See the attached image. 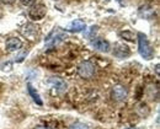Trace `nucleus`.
<instances>
[{
    "instance_id": "f257e3e1",
    "label": "nucleus",
    "mask_w": 160,
    "mask_h": 129,
    "mask_svg": "<svg viewBox=\"0 0 160 129\" xmlns=\"http://www.w3.org/2000/svg\"><path fill=\"white\" fill-rule=\"evenodd\" d=\"M138 37V50H139V54L147 60H150L153 57H154V50L152 48V45L149 44L148 40H147V36L143 35L142 32H139L137 35Z\"/></svg>"
},
{
    "instance_id": "f03ea898",
    "label": "nucleus",
    "mask_w": 160,
    "mask_h": 129,
    "mask_svg": "<svg viewBox=\"0 0 160 129\" xmlns=\"http://www.w3.org/2000/svg\"><path fill=\"white\" fill-rule=\"evenodd\" d=\"M78 74L82 79H91L94 76V74H95V66L89 60L82 62L78 66Z\"/></svg>"
},
{
    "instance_id": "7ed1b4c3",
    "label": "nucleus",
    "mask_w": 160,
    "mask_h": 129,
    "mask_svg": "<svg viewBox=\"0 0 160 129\" xmlns=\"http://www.w3.org/2000/svg\"><path fill=\"white\" fill-rule=\"evenodd\" d=\"M64 36H65V35H64L60 30H56V28H54V30L47 36V38H46L44 43H46L47 47H52V45L57 44L59 41H62V40L64 38Z\"/></svg>"
},
{
    "instance_id": "20e7f679",
    "label": "nucleus",
    "mask_w": 160,
    "mask_h": 129,
    "mask_svg": "<svg viewBox=\"0 0 160 129\" xmlns=\"http://www.w3.org/2000/svg\"><path fill=\"white\" fill-rule=\"evenodd\" d=\"M46 14H47V7L44 6V5H42V4H38V5H35L31 10H30V12H28V15H30V17L32 19V20H42L44 16H46Z\"/></svg>"
},
{
    "instance_id": "39448f33",
    "label": "nucleus",
    "mask_w": 160,
    "mask_h": 129,
    "mask_svg": "<svg viewBox=\"0 0 160 129\" xmlns=\"http://www.w3.org/2000/svg\"><path fill=\"white\" fill-rule=\"evenodd\" d=\"M127 97V90L124 86H115L112 88V98L115 101H123Z\"/></svg>"
},
{
    "instance_id": "423d86ee",
    "label": "nucleus",
    "mask_w": 160,
    "mask_h": 129,
    "mask_svg": "<svg viewBox=\"0 0 160 129\" xmlns=\"http://www.w3.org/2000/svg\"><path fill=\"white\" fill-rule=\"evenodd\" d=\"M84 30H86V25L81 20H74L73 22H70L68 25V27H67V31H70V32H81Z\"/></svg>"
},
{
    "instance_id": "0eeeda50",
    "label": "nucleus",
    "mask_w": 160,
    "mask_h": 129,
    "mask_svg": "<svg viewBox=\"0 0 160 129\" xmlns=\"http://www.w3.org/2000/svg\"><path fill=\"white\" fill-rule=\"evenodd\" d=\"M21 45H22V42L19 38H15V37H11L6 41V49L9 52H15V50L20 49Z\"/></svg>"
},
{
    "instance_id": "6e6552de",
    "label": "nucleus",
    "mask_w": 160,
    "mask_h": 129,
    "mask_svg": "<svg viewBox=\"0 0 160 129\" xmlns=\"http://www.w3.org/2000/svg\"><path fill=\"white\" fill-rule=\"evenodd\" d=\"M94 48H96L100 52H108L110 50V43L102 38H96L95 41H92Z\"/></svg>"
},
{
    "instance_id": "1a4fd4ad",
    "label": "nucleus",
    "mask_w": 160,
    "mask_h": 129,
    "mask_svg": "<svg viewBox=\"0 0 160 129\" xmlns=\"http://www.w3.org/2000/svg\"><path fill=\"white\" fill-rule=\"evenodd\" d=\"M113 54H115L116 57H118V58H124V57H128V55L131 54V52H129V48H128L127 45H124V44H118V45L116 47V49L113 50Z\"/></svg>"
},
{
    "instance_id": "9d476101",
    "label": "nucleus",
    "mask_w": 160,
    "mask_h": 129,
    "mask_svg": "<svg viewBox=\"0 0 160 129\" xmlns=\"http://www.w3.org/2000/svg\"><path fill=\"white\" fill-rule=\"evenodd\" d=\"M49 83L53 84V86H54L59 92L64 91V90L67 88V84H65V83L63 81V79H60V78H51V79H49Z\"/></svg>"
},
{
    "instance_id": "9b49d317",
    "label": "nucleus",
    "mask_w": 160,
    "mask_h": 129,
    "mask_svg": "<svg viewBox=\"0 0 160 129\" xmlns=\"http://www.w3.org/2000/svg\"><path fill=\"white\" fill-rule=\"evenodd\" d=\"M27 90H28V93L31 95V97L33 98V101H35L37 105L42 106L43 102H42V100H41V96L38 95V92L36 91V88H33V86L31 85V84H27Z\"/></svg>"
},
{
    "instance_id": "f8f14e48",
    "label": "nucleus",
    "mask_w": 160,
    "mask_h": 129,
    "mask_svg": "<svg viewBox=\"0 0 160 129\" xmlns=\"http://www.w3.org/2000/svg\"><path fill=\"white\" fill-rule=\"evenodd\" d=\"M120 36L122 38H124V40H127V41H134V35L132 33V32H129V31H124V32H121Z\"/></svg>"
},
{
    "instance_id": "ddd939ff",
    "label": "nucleus",
    "mask_w": 160,
    "mask_h": 129,
    "mask_svg": "<svg viewBox=\"0 0 160 129\" xmlns=\"http://www.w3.org/2000/svg\"><path fill=\"white\" fill-rule=\"evenodd\" d=\"M69 129H89V127H88L86 124H84V123L78 122V123H74L73 126H70Z\"/></svg>"
},
{
    "instance_id": "4468645a",
    "label": "nucleus",
    "mask_w": 160,
    "mask_h": 129,
    "mask_svg": "<svg viewBox=\"0 0 160 129\" xmlns=\"http://www.w3.org/2000/svg\"><path fill=\"white\" fill-rule=\"evenodd\" d=\"M20 1L22 5H25V6H30V5H32L36 0H20Z\"/></svg>"
},
{
    "instance_id": "2eb2a0df",
    "label": "nucleus",
    "mask_w": 160,
    "mask_h": 129,
    "mask_svg": "<svg viewBox=\"0 0 160 129\" xmlns=\"http://www.w3.org/2000/svg\"><path fill=\"white\" fill-rule=\"evenodd\" d=\"M15 0H0V2L1 4H5V5H10V4H12Z\"/></svg>"
},
{
    "instance_id": "dca6fc26",
    "label": "nucleus",
    "mask_w": 160,
    "mask_h": 129,
    "mask_svg": "<svg viewBox=\"0 0 160 129\" xmlns=\"http://www.w3.org/2000/svg\"><path fill=\"white\" fill-rule=\"evenodd\" d=\"M35 129H49V128H46V127H42V126H38V127H36Z\"/></svg>"
},
{
    "instance_id": "f3484780",
    "label": "nucleus",
    "mask_w": 160,
    "mask_h": 129,
    "mask_svg": "<svg viewBox=\"0 0 160 129\" xmlns=\"http://www.w3.org/2000/svg\"><path fill=\"white\" fill-rule=\"evenodd\" d=\"M126 129H138V128H133V127H132V128H126Z\"/></svg>"
}]
</instances>
